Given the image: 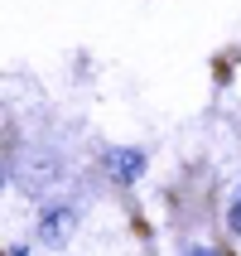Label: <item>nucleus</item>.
Wrapping results in <instances>:
<instances>
[{"label":"nucleus","mask_w":241,"mask_h":256,"mask_svg":"<svg viewBox=\"0 0 241 256\" xmlns=\"http://www.w3.org/2000/svg\"><path fill=\"white\" fill-rule=\"evenodd\" d=\"M101 164H106V174H111L116 184H140L145 170H150V155H145L140 145H111L101 155Z\"/></svg>","instance_id":"f03ea898"},{"label":"nucleus","mask_w":241,"mask_h":256,"mask_svg":"<svg viewBox=\"0 0 241 256\" xmlns=\"http://www.w3.org/2000/svg\"><path fill=\"white\" fill-rule=\"evenodd\" d=\"M188 256H222V252H217V246H193Z\"/></svg>","instance_id":"20e7f679"},{"label":"nucleus","mask_w":241,"mask_h":256,"mask_svg":"<svg viewBox=\"0 0 241 256\" xmlns=\"http://www.w3.org/2000/svg\"><path fill=\"white\" fill-rule=\"evenodd\" d=\"M77 222H82V208L77 203H48L39 213V222H34V242L39 246H68V237L77 232Z\"/></svg>","instance_id":"f257e3e1"},{"label":"nucleus","mask_w":241,"mask_h":256,"mask_svg":"<svg viewBox=\"0 0 241 256\" xmlns=\"http://www.w3.org/2000/svg\"><path fill=\"white\" fill-rule=\"evenodd\" d=\"M227 228L241 232V184H237V198H232V208H227Z\"/></svg>","instance_id":"7ed1b4c3"}]
</instances>
